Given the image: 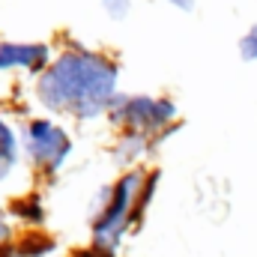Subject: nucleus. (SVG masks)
Here are the masks:
<instances>
[{"label":"nucleus","instance_id":"obj_1","mask_svg":"<svg viewBox=\"0 0 257 257\" xmlns=\"http://www.w3.org/2000/svg\"><path fill=\"white\" fill-rule=\"evenodd\" d=\"M117 90V69L96 54H63L39 81V99L54 111L99 114Z\"/></svg>","mask_w":257,"mask_h":257},{"label":"nucleus","instance_id":"obj_2","mask_svg":"<svg viewBox=\"0 0 257 257\" xmlns=\"http://www.w3.org/2000/svg\"><path fill=\"white\" fill-rule=\"evenodd\" d=\"M144 186H147V180L141 174H128V177H123L114 186L105 212L96 218V248L99 251L114 254V242L126 230V224H132V209H135V203H138Z\"/></svg>","mask_w":257,"mask_h":257},{"label":"nucleus","instance_id":"obj_3","mask_svg":"<svg viewBox=\"0 0 257 257\" xmlns=\"http://www.w3.org/2000/svg\"><path fill=\"white\" fill-rule=\"evenodd\" d=\"M177 114V108L165 99H147V96H138V99H123L120 105H114V123L128 126L135 132H150V128H159L162 123H168L171 117Z\"/></svg>","mask_w":257,"mask_h":257},{"label":"nucleus","instance_id":"obj_4","mask_svg":"<svg viewBox=\"0 0 257 257\" xmlns=\"http://www.w3.org/2000/svg\"><path fill=\"white\" fill-rule=\"evenodd\" d=\"M27 150L39 165L57 168V165H63L66 153H69V138H66L63 128L42 123V120H33L27 126Z\"/></svg>","mask_w":257,"mask_h":257},{"label":"nucleus","instance_id":"obj_5","mask_svg":"<svg viewBox=\"0 0 257 257\" xmlns=\"http://www.w3.org/2000/svg\"><path fill=\"white\" fill-rule=\"evenodd\" d=\"M45 63H48V48L45 45H18V42H3L0 45V69H9V66L42 69Z\"/></svg>","mask_w":257,"mask_h":257},{"label":"nucleus","instance_id":"obj_6","mask_svg":"<svg viewBox=\"0 0 257 257\" xmlns=\"http://www.w3.org/2000/svg\"><path fill=\"white\" fill-rule=\"evenodd\" d=\"M12 159H15V138L0 123V165H12Z\"/></svg>","mask_w":257,"mask_h":257},{"label":"nucleus","instance_id":"obj_7","mask_svg":"<svg viewBox=\"0 0 257 257\" xmlns=\"http://www.w3.org/2000/svg\"><path fill=\"white\" fill-rule=\"evenodd\" d=\"M48 248H51V239H39V236H27V239H24V245H21L18 251H21L24 257H39V254H45Z\"/></svg>","mask_w":257,"mask_h":257},{"label":"nucleus","instance_id":"obj_8","mask_svg":"<svg viewBox=\"0 0 257 257\" xmlns=\"http://www.w3.org/2000/svg\"><path fill=\"white\" fill-rule=\"evenodd\" d=\"M239 54H242V60H257V27L248 30V36H242Z\"/></svg>","mask_w":257,"mask_h":257},{"label":"nucleus","instance_id":"obj_9","mask_svg":"<svg viewBox=\"0 0 257 257\" xmlns=\"http://www.w3.org/2000/svg\"><path fill=\"white\" fill-rule=\"evenodd\" d=\"M102 6H105V12H108L114 21H120V18H126L128 15L132 0H102Z\"/></svg>","mask_w":257,"mask_h":257},{"label":"nucleus","instance_id":"obj_10","mask_svg":"<svg viewBox=\"0 0 257 257\" xmlns=\"http://www.w3.org/2000/svg\"><path fill=\"white\" fill-rule=\"evenodd\" d=\"M15 212H21V215H27V218H42V209H39V203H36V197H30L27 203H15Z\"/></svg>","mask_w":257,"mask_h":257},{"label":"nucleus","instance_id":"obj_11","mask_svg":"<svg viewBox=\"0 0 257 257\" xmlns=\"http://www.w3.org/2000/svg\"><path fill=\"white\" fill-rule=\"evenodd\" d=\"M171 6H177V9H183V12H192L194 9V0H168Z\"/></svg>","mask_w":257,"mask_h":257},{"label":"nucleus","instance_id":"obj_12","mask_svg":"<svg viewBox=\"0 0 257 257\" xmlns=\"http://www.w3.org/2000/svg\"><path fill=\"white\" fill-rule=\"evenodd\" d=\"M3 239H9V224L0 221V242H3Z\"/></svg>","mask_w":257,"mask_h":257}]
</instances>
